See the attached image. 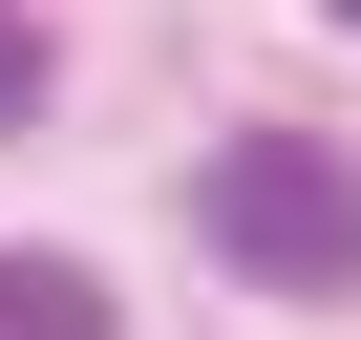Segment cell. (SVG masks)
I'll list each match as a JSON object with an SVG mask.
<instances>
[{"instance_id": "obj_3", "label": "cell", "mask_w": 361, "mask_h": 340, "mask_svg": "<svg viewBox=\"0 0 361 340\" xmlns=\"http://www.w3.org/2000/svg\"><path fill=\"white\" fill-rule=\"evenodd\" d=\"M22 107H43V22L0 0V128H22Z\"/></svg>"}, {"instance_id": "obj_2", "label": "cell", "mask_w": 361, "mask_h": 340, "mask_svg": "<svg viewBox=\"0 0 361 340\" xmlns=\"http://www.w3.org/2000/svg\"><path fill=\"white\" fill-rule=\"evenodd\" d=\"M0 340H106V277L85 255H0Z\"/></svg>"}, {"instance_id": "obj_1", "label": "cell", "mask_w": 361, "mask_h": 340, "mask_svg": "<svg viewBox=\"0 0 361 340\" xmlns=\"http://www.w3.org/2000/svg\"><path fill=\"white\" fill-rule=\"evenodd\" d=\"M192 213H213V255L276 277V298H340V277H361V170H340L319 128H234Z\"/></svg>"}, {"instance_id": "obj_4", "label": "cell", "mask_w": 361, "mask_h": 340, "mask_svg": "<svg viewBox=\"0 0 361 340\" xmlns=\"http://www.w3.org/2000/svg\"><path fill=\"white\" fill-rule=\"evenodd\" d=\"M319 22H361V0H319Z\"/></svg>"}]
</instances>
